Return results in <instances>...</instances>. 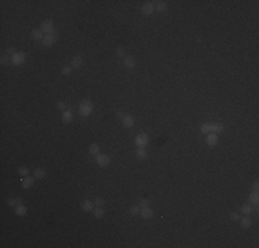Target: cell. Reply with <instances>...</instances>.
Instances as JSON below:
<instances>
[{
	"label": "cell",
	"instance_id": "5",
	"mask_svg": "<svg viewBox=\"0 0 259 248\" xmlns=\"http://www.w3.org/2000/svg\"><path fill=\"white\" fill-rule=\"evenodd\" d=\"M97 163H98V166H101V167H106L108 164L110 163V158H109V156H106V154H97Z\"/></svg>",
	"mask_w": 259,
	"mask_h": 248
},
{
	"label": "cell",
	"instance_id": "30",
	"mask_svg": "<svg viewBox=\"0 0 259 248\" xmlns=\"http://www.w3.org/2000/svg\"><path fill=\"white\" fill-rule=\"evenodd\" d=\"M18 174H19V175L26 176L28 174H29V170H28L26 167H19V168H18Z\"/></svg>",
	"mask_w": 259,
	"mask_h": 248
},
{
	"label": "cell",
	"instance_id": "25",
	"mask_svg": "<svg viewBox=\"0 0 259 248\" xmlns=\"http://www.w3.org/2000/svg\"><path fill=\"white\" fill-rule=\"evenodd\" d=\"M241 212L242 214H245V215H248L250 212H252V207H251V204H244L241 207Z\"/></svg>",
	"mask_w": 259,
	"mask_h": 248
},
{
	"label": "cell",
	"instance_id": "9",
	"mask_svg": "<svg viewBox=\"0 0 259 248\" xmlns=\"http://www.w3.org/2000/svg\"><path fill=\"white\" fill-rule=\"evenodd\" d=\"M207 143H208L209 146L217 145L218 143V134H215V133L207 134Z\"/></svg>",
	"mask_w": 259,
	"mask_h": 248
},
{
	"label": "cell",
	"instance_id": "14",
	"mask_svg": "<svg viewBox=\"0 0 259 248\" xmlns=\"http://www.w3.org/2000/svg\"><path fill=\"white\" fill-rule=\"evenodd\" d=\"M26 207L24 204H21V203H19V204L18 205H15V214L18 215V216H24V215L26 214Z\"/></svg>",
	"mask_w": 259,
	"mask_h": 248
},
{
	"label": "cell",
	"instance_id": "15",
	"mask_svg": "<svg viewBox=\"0 0 259 248\" xmlns=\"http://www.w3.org/2000/svg\"><path fill=\"white\" fill-rule=\"evenodd\" d=\"M141 216L145 219H149V218H152L153 216V211L149 208V207H146V208H141Z\"/></svg>",
	"mask_w": 259,
	"mask_h": 248
},
{
	"label": "cell",
	"instance_id": "11",
	"mask_svg": "<svg viewBox=\"0 0 259 248\" xmlns=\"http://www.w3.org/2000/svg\"><path fill=\"white\" fill-rule=\"evenodd\" d=\"M32 37L34 40H43L44 39V32L42 30V28H36L32 30Z\"/></svg>",
	"mask_w": 259,
	"mask_h": 248
},
{
	"label": "cell",
	"instance_id": "7",
	"mask_svg": "<svg viewBox=\"0 0 259 248\" xmlns=\"http://www.w3.org/2000/svg\"><path fill=\"white\" fill-rule=\"evenodd\" d=\"M141 11H142V14H145V15H152L153 11H154V6H153V3H145V4L142 6Z\"/></svg>",
	"mask_w": 259,
	"mask_h": 248
},
{
	"label": "cell",
	"instance_id": "29",
	"mask_svg": "<svg viewBox=\"0 0 259 248\" xmlns=\"http://www.w3.org/2000/svg\"><path fill=\"white\" fill-rule=\"evenodd\" d=\"M19 203H21V199H19V197H17V199H10V200L7 201L9 205H18Z\"/></svg>",
	"mask_w": 259,
	"mask_h": 248
},
{
	"label": "cell",
	"instance_id": "33",
	"mask_svg": "<svg viewBox=\"0 0 259 248\" xmlns=\"http://www.w3.org/2000/svg\"><path fill=\"white\" fill-rule=\"evenodd\" d=\"M138 205H139L141 208H146V207H149V201L148 200H139V203H138Z\"/></svg>",
	"mask_w": 259,
	"mask_h": 248
},
{
	"label": "cell",
	"instance_id": "31",
	"mask_svg": "<svg viewBox=\"0 0 259 248\" xmlns=\"http://www.w3.org/2000/svg\"><path fill=\"white\" fill-rule=\"evenodd\" d=\"M72 66H64L62 68V75H65V76H69L70 73H72Z\"/></svg>",
	"mask_w": 259,
	"mask_h": 248
},
{
	"label": "cell",
	"instance_id": "10",
	"mask_svg": "<svg viewBox=\"0 0 259 248\" xmlns=\"http://www.w3.org/2000/svg\"><path fill=\"white\" fill-rule=\"evenodd\" d=\"M81 210L85 211V212H91V211H94V203L93 201H88V200L81 201Z\"/></svg>",
	"mask_w": 259,
	"mask_h": 248
},
{
	"label": "cell",
	"instance_id": "27",
	"mask_svg": "<svg viewBox=\"0 0 259 248\" xmlns=\"http://www.w3.org/2000/svg\"><path fill=\"white\" fill-rule=\"evenodd\" d=\"M154 3H156V9H157L159 11H164V10H166V7H167L166 1H154Z\"/></svg>",
	"mask_w": 259,
	"mask_h": 248
},
{
	"label": "cell",
	"instance_id": "23",
	"mask_svg": "<svg viewBox=\"0 0 259 248\" xmlns=\"http://www.w3.org/2000/svg\"><path fill=\"white\" fill-rule=\"evenodd\" d=\"M136 157L141 158V160L146 157V150H145V148H138V149H136Z\"/></svg>",
	"mask_w": 259,
	"mask_h": 248
},
{
	"label": "cell",
	"instance_id": "1",
	"mask_svg": "<svg viewBox=\"0 0 259 248\" xmlns=\"http://www.w3.org/2000/svg\"><path fill=\"white\" fill-rule=\"evenodd\" d=\"M93 109H94V106L90 101H83V102L80 103V106H79V110H80L81 116H90L91 112H93Z\"/></svg>",
	"mask_w": 259,
	"mask_h": 248
},
{
	"label": "cell",
	"instance_id": "3",
	"mask_svg": "<svg viewBox=\"0 0 259 248\" xmlns=\"http://www.w3.org/2000/svg\"><path fill=\"white\" fill-rule=\"evenodd\" d=\"M54 22H52V19H46V21H43L42 22V30L44 32V33H54Z\"/></svg>",
	"mask_w": 259,
	"mask_h": 248
},
{
	"label": "cell",
	"instance_id": "35",
	"mask_svg": "<svg viewBox=\"0 0 259 248\" xmlns=\"http://www.w3.org/2000/svg\"><path fill=\"white\" fill-rule=\"evenodd\" d=\"M230 219H232V221H240L238 212H232V214H230Z\"/></svg>",
	"mask_w": 259,
	"mask_h": 248
},
{
	"label": "cell",
	"instance_id": "16",
	"mask_svg": "<svg viewBox=\"0 0 259 248\" xmlns=\"http://www.w3.org/2000/svg\"><path fill=\"white\" fill-rule=\"evenodd\" d=\"M81 65H83V58L77 55V57H75V58H73L72 65H70V66H72L73 69H77V68H80Z\"/></svg>",
	"mask_w": 259,
	"mask_h": 248
},
{
	"label": "cell",
	"instance_id": "13",
	"mask_svg": "<svg viewBox=\"0 0 259 248\" xmlns=\"http://www.w3.org/2000/svg\"><path fill=\"white\" fill-rule=\"evenodd\" d=\"M123 124H124L126 128H131L132 125H134V117L130 116V115H126L123 117Z\"/></svg>",
	"mask_w": 259,
	"mask_h": 248
},
{
	"label": "cell",
	"instance_id": "2",
	"mask_svg": "<svg viewBox=\"0 0 259 248\" xmlns=\"http://www.w3.org/2000/svg\"><path fill=\"white\" fill-rule=\"evenodd\" d=\"M148 142H149V138H148V135H146L145 133H141V134H138V135H136L135 143H136V146H138V148H145V146L148 145Z\"/></svg>",
	"mask_w": 259,
	"mask_h": 248
},
{
	"label": "cell",
	"instance_id": "32",
	"mask_svg": "<svg viewBox=\"0 0 259 248\" xmlns=\"http://www.w3.org/2000/svg\"><path fill=\"white\" fill-rule=\"evenodd\" d=\"M103 203H105V201H103V199H102V197H97V199L94 200V204L97 205V207H102V205H103Z\"/></svg>",
	"mask_w": 259,
	"mask_h": 248
},
{
	"label": "cell",
	"instance_id": "12",
	"mask_svg": "<svg viewBox=\"0 0 259 248\" xmlns=\"http://www.w3.org/2000/svg\"><path fill=\"white\" fill-rule=\"evenodd\" d=\"M209 128H211V133L219 134L223 131V124L221 123H209Z\"/></svg>",
	"mask_w": 259,
	"mask_h": 248
},
{
	"label": "cell",
	"instance_id": "6",
	"mask_svg": "<svg viewBox=\"0 0 259 248\" xmlns=\"http://www.w3.org/2000/svg\"><path fill=\"white\" fill-rule=\"evenodd\" d=\"M43 44L46 46V47H50V46H52V44L55 43V34L54 33H48L44 36V39L42 40Z\"/></svg>",
	"mask_w": 259,
	"mask_h": 248
},
{
	"label": "cell",
	"instance_id": "39",
	"mask_svg": "<svg viewBox=\"0 0 259 248\" xmlns=\"http://www.w3.org/2000/svg\"><path fill=\"white\" fill-rule=\"evenodd\" d=\"M252 188H254V190H258V188H259V183H258V182H254V185H252Z\"/></svg>",
	"mask_w": 259,
	"mask_h": 248
},
{
	"label": "cell",
	"instance_id": "22",
	"mask_svg": "<svg viewBox=\"0 0 259 248\" xmlns=\"http://www.w3.org/2000/svg\"><path fill=\"white\" fill-rule=\"evenodd\" d=\"M240 223H241V226L244 227V229H248V227H251V225H252V222H251V219L248 218V216L242 218L241 221H240Z\"/></svg>",
	"mask_w": 259,
	"mask_h": 248
},
{
	"label": "cell",
	"instance_id": "38",
	"mask_svg": "<svg viewBox=\"0 0 259 248\" xmlns=\"http://www.w3.org/2000/svg\"><path fill=\"white\" fill-rule=\"evenodd\" d=\"M7 52H9V54H10L11 57H13L14 54H15V51H14V48H13V47H9V48H7Z\"/></svg>",
	"mask_w": 259,
	"mask_h": 248
},
{
	"label": "cell",
	"instance_id": "36",
	"mask_svg": "<svg viewBox=\"0 0 259 248\" xmlns=\"http://www.w3.org/2000/svg\"><path fill=\"white\" fill-rule=\"evenodd\" d=\"M1 64H7V62H9V61H11V57H9V55H1Z\"/></svg>",
	"mask_w": 259,
	"mask_h": 248
},
{
	"label": "cell",
	"instance_id": "17",
	"mask_svg": "<svg viewBox=\"0 0 259 248\" xmlns=\"http://www.w3.org/2000/svg\"><path fill=\"white\" fill-rule=\"evenodd\" d=\"M72 120H73V116L70 112H64L62 113V121H64V124H69V123H72Z\"/></svg>",
	"mask_w": 259,
	"mask_h": 248
},
{
	"label": "cell",
	"instance_id": "37",
	"mask_svg": "<svg viewBox=\"0 0 259 248\" xmlns=\"http://www.w3.org/2000/svg\"><path fill=\"white\" fill-rule=\"evenodd\" d=\"M57 108H58L60 110H65V103L62 102V101H58V102H57Z\"/></svg>",
	"mask_w": 259,
	"mask_h": 248
},
{
	"label": "cell",
	"instance_id": "8",
	"mask_svg": "<svg viewBox=\"0 0 259 248\" xmlns=\"http://www.w3.org/2000/svg\"><path fill=\"white\" fill-rule=\"evenodd\" d=\"M33 183H34V179L32 178V176H28V175H26L25 178L21 181V185H22V188H24V189L32 188V186H33Z\"/></svg>",
	"mask_w": 259,
	"mask_h": 248
},
{
	"label": "cell",
	"instance_id": "28",
	"mask_svg": "<svg viewBox=\"0 0 259 248\" xmlns=\"http://www.w3.org/2000/svg\"><path fill=\"white\" fill-rule=\"evenodd\" d=\"M201 133L204 134H209L211 133V128H209V123H205L201 125Z\"/></svg>",
	"mask_w": 259,
	"mask_h": 248
},
{
	"label": "cell",
	"instance_id": "20",
	"mask_svg": "<svg viewBox=\"0 0 259 248\" xmlns=\"http://www.w3.org/2000/svg\"><path fill=\"white\" fill-rule=\"evenodd\" d=\"M93 214H94V216H95L97 219H101V218H103V216H105V211H103V208H102V207H97V208L94 210Z\"/></svg>",
	"mask_w": 259,
	"mask_h": 248
},
{
	"label": "cell",
	"instance_id": "24",
	"mask_svg": "<svg viewBox=\"0 0 259 248\" xmlns=\"http://www.w3.org/2000/svg\"><path fill=\"white\" fill-rule=\"evenodd\" d=\"M130 214H131V215H138V214H141V207H139L138 204L132 205L131 208H130Z\"/></svg>",
	"mask_w": 259,
	"mask_h": 248
},
{
	"label": "cell",
	"instance_id": "40",
	"mask_svg": "<svg viewBox=\"0 0 259 248\" xmlns=\"http://www.w3.org/2000/svg\"><path fill=\"white\" fill-rule=\"evenodd\" d=\"M124 116L126 115H123V112H119V113H117V117H120V119H123Z\"/></svg>",
	"mask_w": 259,
	"mask_h": 248
},
{
	"label": "cell",
	"instance_id": "19",
	"mask_svg": "<svg viewBox=\"0 0 259 248\" xmlns=\"http://www.w3.org/2000/svg\"><path fill=\"white\" fill-rule=\"evenodd\" d=\"M248 200L251 201V204H258V201H259V193L258 190H254V192L250 194V197H248Z\"/></svg>",
	"mask_w": 259,
	"mask_h": 248
},
{
	"label": "cell",
	"instance_id": "4",
	"mask_svg": "<svg viewBox=\"0 0 259 248\" xmlns=\"http://www.w3.org/2000/svg\"><path fill=\"white\" fill-rule=\"evenodd\" d=\"M25 57H26L25 52H22V51L15 52V54L11 57V62H13L14 65H21L25 62Z\"/></svg>",
	"mask_w": 259,
	"mask_h": 248
},
{
	"label": "cell",
	"instance_id": "18",
	"mask_svg": "<svg viewBox=\"0 0 259 248\" xmlns=\"http://www.w3.org/2000/svg\"><path fill=\"white\" fill-rule=\"evenodd\" d=\"M124 66L128 69H132L135 66V59L132 58V57H127V58H124Z\"/></svg>",
	"mask_w": 259,
	"mask_h": 248
},
{
	"label": "cell",
	"instance_id": "21",
	"mask_svg": "<svg viewBox=\"0 0 259 248\" xmlns=\"http://www.w3.org/2000/svg\"><path fill=\"white\" fill-rule=\"evenodd\" d=\"M33 175H34V178H37V179H43V178L46 176V171H44L43 168H36Z\"/></svg>",
	"mask_w": 259,
	"mask_h": 248
},
{
	"label": "cell",
	"instance_id": "34",
	"mask_svg": "<svg viewBox=\"0 0 259 248\" xmlns=\"http://www.w3.org/2000/svg\"><path fill=\"white\" fill-rule=\"evenodd\" d=\"M116 55L119 57V58H123L124 57V50L121 47H117V50H116Z\"/></svg>",
	"mask_w": 259,
	"mask_h": 248
},
{
	"label": "cell",
	"instance_id": "26",
	"mask_svg": "<svg viewBox=\"0 0 259 248\" xmlns=\"http://www.w3.org/2000/svg\"><path fill=\"white\" fill-rule=\"evenodd\" d=\"M90 153L91 154H98L99 153V146L97 143H93V145H90Z\"/></svg>",
	"mask_w": 259,
	"mask_h": 248
}]
</instances>
